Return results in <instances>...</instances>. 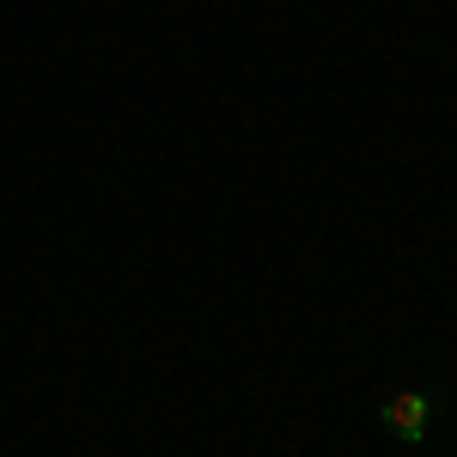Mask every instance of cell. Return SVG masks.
<instances>
[{
  "mask_svg": "<svg viewBox=\"0 0 457 457\" xmlns=\"http://www.w3.org/2000/svg\"><path fill=\"white\" fill-rule=\"evenodd\" d=\"M433 415H439V403H433L427 390H396V396H385V409H378V421L390 427V439H403V445L427 439Z\"/></svg>",
  "mask_w": 457,
  "mask_h": 457,
  "instance_id": "cell-1",
  "label": "cell"
}]
</instances>
